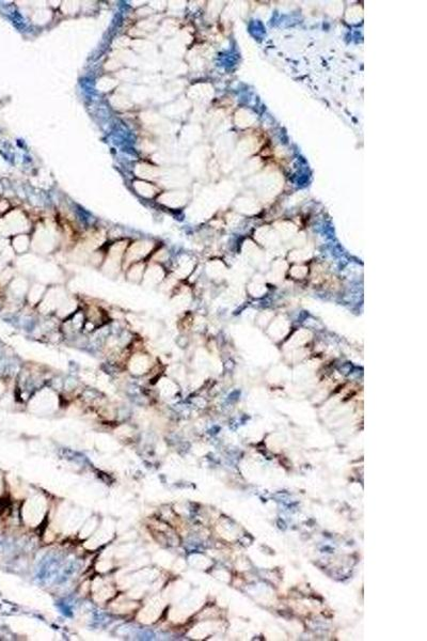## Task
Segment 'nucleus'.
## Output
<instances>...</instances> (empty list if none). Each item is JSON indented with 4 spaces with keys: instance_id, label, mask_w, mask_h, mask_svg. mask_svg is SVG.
<instances>
[{
    "instance_id": "obj_1",
    "label": "nucleus",
    "mask_w": 427,
    "mask_h": 641,
    "mask_svg": "<svg viewBox=\"0 0 427 641\" xmlns=\"http://www.w3.org/2000/svg\"><path fill=\"white\" fill-rule=\"evenodd\" d=\"M61 560L57 556H46L40 563L36 577L44 583H50L57 577Z\"/></svg>"
}]
</instances>
